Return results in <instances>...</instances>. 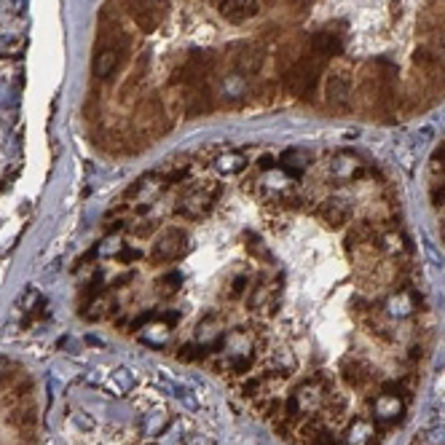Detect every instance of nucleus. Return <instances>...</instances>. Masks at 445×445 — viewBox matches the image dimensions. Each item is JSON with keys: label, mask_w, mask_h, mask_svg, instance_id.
<instances>
[{"label": "nucleus", "mask_w": 445, "mask_h": 445, "mask_svg": "<svg viewBox=\"0 0 445 445\" xmlns=\"http://www.w3.org/2000/svg\"><path fill=\"white\" fill-rule=\"evenodd\" d=\"M343 378L354 389H365L373 381V368L368 363H363V360H349V363H343Z\"/></svg>", "instance_id": "nucleus-16"}, {"label": "nucleus", "mask_w": 445, "mask_h": 445, "mask_svg": "<svg viewBox=\"0 0 445 445\" xmlns=\"http://www.w3.org/2000/svg\"><path fill=\"white\" fill-rule=\"evenodd\" d=\"M252 365H255V354H231L225 360V370L234 375H250Z\"/></svg>", "instance_id": "nucleus-21"}, {"label": "nucleus", "mask_w": 445, "mask_h": 445, "mask_svg": "<svg viewBox=\"0 0 445 445\" xmlns=\"http://www.w3.org/2000/svg\"><path fill=\"white\" fill-rule=\"evenodd\" d=\"M247 290H250V277L247 274H234L225 282V301H242Z\"/></svg>", "instance_id": "nucleus-22"}, {"label": "nucleus", "mask_w": 445, "mask_h": 445, "mask_svg": "<svg viewBox=\"0 0 445 445\" xmlns=\"http://www.w3.org/2000/svg\"><path fill=\"white\" fill-rule=\"evenodd\" d=\"M325 102L336 110H343L352 102V78L346 73H330L325 81Z\"/></svg>", "instance_id": "nucleus-8"}, {"label": "nucleus", "mask_w": 445, "mask_h": 445, "mask_svg": "<svg viewBox=\"0 0 445 445\" xmlns=\"http://www.w3.org/2000/svg\"><path fill=\"white\" fill-rule=\"evenodd\" d=\"M306 164H309V161H306V156L304 153H298V151H290V153H284V156H282V169H284V175L295 177V180L304 175Z\"/></svg>", "instance_id": "nucleus-20"}, {"label": "nucleus", "mask_w": 445, "mask_h": 445, "mask_svg": "<svg viewBox=\"0 0 445 445\" xmlns=\"http://www.w3.org/2000/svg\"><path fill=\"white\" fill-rule=\"evenodd\" d=\"M375 437H378L375 422L357 416V419H352L349 429L343 432V445H375Z\"/></svg>", "instance_id": "nucleus-12"}, {"label": "nucleus", "mask_w": 445, "mask_h": 445, "mask_svg": "<svg viewBox=\"0 0 445 445\" xmlns=\"http://www.w3.org/2000/svg\"><path fill=\"white\" fill-rule=\"evenodd\" d=\"M416 311V293L410 287H402L395 295H389L387 301V314L389 316H397V319H405Z\"/></svg>", "instance_id": "nucleus-15"}, {"label": "nucleus", "mask_w": 445, "mask_h": 445, "mask_svg": "<svg viewBox=\"0 0 445 445\" xmlns=\"http://www.w3.org/2000/svg\"><path fill=\"white\" fill-rule=\"evenodd\" d=\"M9 370H11V363H9V360H3V357H0V384H3V378H6V375H9Z\"/></svg>", "instance_id": "nucleus-31"}, {"label": "nucleus", "mask_w": 445, "mask_h": 445, "mask_svg": "<svg viewBox=\"0 0 445 445\" xmlns=\"http://www.w3.org/2000/svg\"><path fill=\"white\" fill-rule=\"evenodd\" d=\"M309 54H314V57L319 59H333L338 57V54H343V41H341L338 33H333V30H319V33H314L311 36V41H309Z\"/></svg>", "instance_id": "nucleus-11"}, {"label": "nucleus", "mask_w": 445, "mask_h": 445, "mask_svg": "<svg viewBox=\"0 0 445 445\" xmlns=\"http://www.w3.org/2000/svg\"><path fill=\"white\" fill-rule=\"evenodd\" d=\"M279 284H282V274H277L274 282H258L255 287H250L247 306L252 311H274L277 304H279Z\"/></svg>", "instance_id": "nucleus-7"}, {"label": "nucleus", "mask_w": 445, "mask_h": 445, "mask_svg": "<svg viewBox=\"0 0 445 445\" xmlns=\"http://www.w3.org/2000/svg\"><path fill=\"white\" fill-rule=\"evenodd\" d=\"M127 54H129V38L124 36L118 27H110V30H102L100 36V48L94 54L92 62V73L97 81H110L121 65L127 62Z\"/></svg>", "instance_id": "nucleus-1"}, {"label": "nucleus", "mask_w": 445, "mask_h": 445, "mask_svg": "<svg viewBox=\"0 0 445 445\" xmlns=\"http://www.w3.org/2000/svg\"><path fill=\"white\" fill-rule=\"evenodd\" d=\"M422 437L427 445H445V427H434L429 432H424Z\"/></svg>", "instance_id": "nucleus-30"}, {"label": "nucleus", "mask_w": 445, "mask_h": 445, "mask_svg": "<svg viewBox=\"0 0 445 445\" xmlns=\"http://www.w3.org/2000/svg\"><path fill=\"white\" fill-rule=\"evenodd\" d=\"M212 110H215V94H212L210 83H199V86L188 89V94H186V116L188 118L210 116Z\"/></svg>", "instance_id": "nucleus-10"}, {"label": "nucleus", "mask_w": 445, "mask_h": 445, "mask_svg": "<svg viewBox=\"0 0 445 445\" xmlns=\"http://www.w3.org/2000/svg\"><path fill=\"white\" fill-rule=\"evenodd\" d=\"M83 309H86V311H83V316H86V319H102V316H107L110 311H113V309H118V306L113 304V298H110V295L97 293L92 301H89V304L83 306Z\"/></svg>", "instance_id": "nucleus-17"}, {"label": "nucleus", "mask_w": 445, "mask_h": 445, "mask_svg": "<svg viewBox=\"0 0 445 445\" xmlns=\"http://www.w3.org/2000/svg\"><path fill=\"white\" fill-rule=\"evenodd\" d=\"M188 252V231L186 228H177V225H169L164 228L156 245H153V260L156 263H172V260L183 258Z\"/></svg>", "instance_id": "nucleus-4"}, {"label": "nucleus", "mask_w": 445, "mask_h": 445, "mask_svg": "<svg viewBox=\"0 0 445 445\" xmlns=\"http://www.w3.org/2000/svg\"><path fill=\"white\" fill-rule=\"evenodd\" d=\"M129 14L134 24L140 27L142 33H151L161 22V9H159V0H127Z\"/></svg>", "instance_id": "nucleus-9"}, {"label": "nucleus", "mask_w": 445, "mask_h": 445, "mask_svg": "<svg viewBox=\"0 0 445 445\" xmlns=\"http://www.w3.org/2000/svg\"><path fill=\"white\" fill-rule=\"evenodd\" d=\"M11 424L14 427H19V429H33V424H36V413L33 408H19L11 413Z\"/></svg>", "instance_id": "nucleus-26"}, {"label": "nucleus", "mask_w": 445, "mask_h": 445, "mask_svg": "<svg viewBox=\"0 0 445 445\" xmlns=\"http://www.w3.org/2000/svg\"><path fill=\"white\" fill-rule=\"evenodd\" d=\"M180 282H183L180 271H169V274H164V277L159 279V293L164 295V298H172V295L180 290Z\"/></svg>", "instance_id": "nucleus-25"}, {"label": "nucleus", "mask_w": 445, "mask_h": 445, "mask_svg": "<svg viewBox=\"0 0 445 445\" xmlns=\"http://www.w3.org/2000/svg\"><path fill=\"white\" fill-rule=\"evenodd\" d=\"M263 62H266V51L255 46V43H242L231 54V68H234V75H239V78L258 75L263 70Z\"/></svg>", "instance_id": "nucleus-5"}, {"label": "nucleus", "mask_w": 445, "mask_h": 445, "mask_svg": "<svg viewBox=\"0 0 445 445\" xmlns=\"http://www.w3.org/2000/svg\"><path fill=\"white\" fill-rule=\"evenodd\" d=\"M207 352H210L207 343H186V346L177 349V360H183V363H196V360H204Z\"/></svg>", "instance_id": "nucleus-23"}, {"label": "nucleus", "mask_w": 445, "mask_h": 445, "mask_svg": "<svg viewBox=\"0 0 445 445\" xmlns=\"http://www.w3.org/2000/svg\"><path fill=\"white\" fill-rule=\"evenodd\" d=\"M159 222L156 220H151V218H145V220H140V222H134V225H127L129 228L132 234L134 236H151L153 234V228H156Z\"/></svg>", "instance_id": "nucleus-29"}, {"label": "nucleus", "mask_w": 445, "mask_h": 445, "mask_svg": "<svg viewBox=\"0 0 445 445\" xmlns=\"http://www.w3.org/2000/svg\"><path fill=\"white\" fill-rule=\"evenodd\" d=\"M319 215H322V220L330 222V225H336V228L349 220V210H346V207L336 199L325 201V204H322V210H319Z\"/></svg>", "instance_id": "nucleus-18"}, {"label": "nucleus", "mask_w": 445, "mask_h": 445, "mask_svg": "<svg viewBox=\"0 0 445 445\" xmlns=\"http://www.w3.org/2000/svg\"><path fill=\"white\" fill-rule=\"evenodd\" d=\"M306 445H341V440L333 432H330L328 424H325V427H322V429H319V432H316Z\"/></svg>", "instance_id": "nucleus-27"}, {"label": "nucleus", "mask_w": 445, "mask_h": 445, "mask_svg": "<svg viewBox=\"0 0 445 445\" xmlns=\"http://www.w3.org/2000/svg\"><path fill=\"white\" fill-rule=\"evenodd\" d=\"M220 16L231 24H245L247 19L258 16L255 0H220Z\"/></svg>", "instance_id": "nucleus-13"}, {"label": "nucleus", "mask_w": 445, "mask_h": 445, "mask_svg": "<svg viewBox=\"0 0 445 445\" xmlns=\"http://www.w3.org/2000/svg\"><path fill=\"white\" fill-rule=\"evenodd\" d=\"M274 166H277V161H274L271 156H263V159H260V169H274Z\"/></svg>", "instance_id": "nucleus-32"}, {"label": "nucleus", "mask_w": 445, "mask_h": 445, "mask_svg": "<svg viewBox=\"0 0 445 445\" xmlns=\"http://www.w3.org/2000/svg\"><path fill=\"white\" fill-rule=\"evenodd\" d=\"M330 175L336 177L338 183H343V180H352V177H363L368 175V169H365L354 156H346V153H341V156H336L333 159V164H330Z\"/></svg>", "instance_id": "nucleus-14"}, {"label": "nucleus", "mask_w": 445, "mask_h": 445, "mask_svg": "<svg viewBox=\"0 0 445 445\" xmlns=\"http://www.w3.org/2000/svg\"><path fill=\"white\" fill-rule=\"evenodd\" d=\"M121 387V392H127V389H132V384H134V378H132V373L127 370V368H118V370H113V387Z\"/></svg>", "instance_id": "nucleus-28"}, {"label": "nucleus", "mask_w": 445, "mask_h": 445, "mask_svg": "<svg viewBox=\"0 0 445 445\" xmlns=\"http://www.w3.org/2000/svg\"><path fill=\"white\" fill-rule=\"evenodd\" d=\"M370 410H373L375 424H395L405 413V397H400L395 392H381L370 400Z\"/></svg>", "instance_id": "nucleus-6"}, {"label": "nucleus", "mask_w": 445, "mask_h": 445, "mask_svg": "<svg viewBox=\"0 0 445 445\" xmlns=\"http://www.w3.org/2000/svg\"><path fill=\"white\" fill-rule=\"evenodd\" d=\"M218 196H220V188L218 186H196L186 191V196L177 201V215L186 218V220H204L210 218L212 210L218 207Z\"/></svg>", "instance_id": "nucleus-3"}, {"label": "nucleus", "mask_w": 445, "mask_h": 445, "mask_svg": "<svg viewBox=\"0 0 445 445\" xmlns=\"http://www.w3.org/2000/svg\"><path fill=\"white\" fill-rule=\"evenodd\" d=\"M215 166L220 169L222 175H239L242 169H247V159L242 153H225V156L215 159Z\"/></svg>", "instance_id": "nucleus-19"}, {"label": "nucleus", "mask_w": 445, "mask_h": 445, "mask_svg": "<svg viewBox=\"0 0 445 445\" xmlns=\"http://www.w3.org/2000/svg\"><path fill=\"white\" fill-rule=\"evenodd\" d=\"M322 70H325V59L314 57V54H304L284 70V89L304 102H314L316 83H319Z\"/></svg>", "instance_id": "nucleus-2"}, {"label": "nucleus", "mask_w": 445, "mask_h": 445, "mask_svg": "<svg viewBox=\"0 0 445 445\" xmlns=\"http://www.w3.org/2000/svg\"><path fill=\"white\" fill-rule=\"evenodd\" d=\"M166 424H169L166 416H161V413H151V416H145V419H142V432L148 434V437H156V434L164 432Z\"/></svg>", "instance_id": "nucleus-24"}]
</instances>
